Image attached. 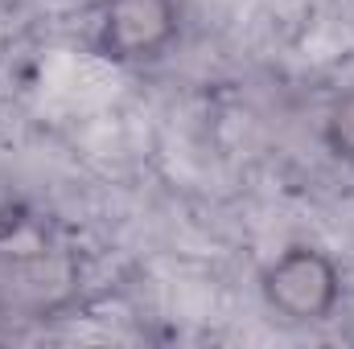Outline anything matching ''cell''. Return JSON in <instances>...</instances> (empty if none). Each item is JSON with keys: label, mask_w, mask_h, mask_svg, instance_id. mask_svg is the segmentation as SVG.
Wrapping results in <instances>:
<instances>
[{"label": "cell", "mask_w": 354, "mask_h": 349, "mask_svg": "<svg viewBox=\"0 0 354 349\" xmlns=\"http://www.w3.org/2000/svg\"><path fill=\"white\" fill-rule=\"evenodd\" d=\"M75 288L79 259L41 218H0V312L50 317L71 304Z\"/></svg>", "instance_id": "1"}, {"label": "cell", "mask_w": 354, "mask_h": 349, "mask_svg": "<svg viewBox=\"0 0 354 349\" xmlns=\"http://www.w3.org/2000/svg\"><path fill=\"white\" fill-rule=\"evenodd\" d=\"M260 296L288 325H322L342 300V271L322 247L292 243L260 271Z\"/></svg>", "instance_id": "2"}, {"label": "cell", "mask_w": 354, "mask_h": 349, "mask_svg": "<svg viewBox=\"0 0 354 349\" xmlns=\"http://www.w3.org/2000/svg\"><path fill=\"white\" fill-rule=\"evenodd\" d=\"M181 29L177 0H99L95 50L120 66H145L169 54Z\"/></svg>", "instance_id": "3"}, {"label": "cell", "mask_w": 354, "mask_h": 349, "mask_svg": "<svg viewBox=\"0 0 354 349\" xmlns=\"http://www.w3.org/2000/svg\"><path fill=\"white\" fill-rule=\"evenodd\" d=\"M322 140L326 148L354 169V87H346L330 107H326V119H322Z\"/></svg>", "instance_id": "4"}]
</instances>
